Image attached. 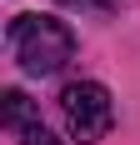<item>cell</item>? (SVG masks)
I'll return each instance as SVG.
<instances>
[{
    "label": "cell",
    "mask_w": 140,
    "mask_h": 145,
    "mask_svg": "<svg viewBox=\"0 0 140 145\" xmlns=\"http://www.w3.org/2000/svg\"><path fill=\"white\" fill-rule=\"evenodd\" d=\"M10 45H15V60L30 75H55L75 55V35L55 15H15L10 20Z\"/></svg>",
    "instance_id": "cell-1"
},
{
    "label": "cell",
    "mask_w": 140,
    "mask_h": 145,
    "mask_svg": "<svg viewBox=\"0 0 140 145\" xmlns=\"http://www.w3.org/2000/svg\"><path fill=\"white\" fill-rule=\"evenodd\" d=\"M60 105H65V125H70V135H75V140H100V135L115 125L110 90L95 85V80H75V85H65Z\"/></svg>",
    "instance_id": "cell-2"
},
{
    "label": "cell",
    "mask_w": 140,
    "mask_h": 145,
    "mask_svg": "<svg viewBox=\"0 0 140 145\" xmlns=\"http://www.w3.org/2000/svg\"><path fill=\"white\" fill-rule=\"evenodd\" d=\"M5 100V125H15V130H25V125H35V105L20 95V90H5L0 95Z\"/></svg>",
    "instance_id": "cell-3"
},
{
    "label": "cell",
    "mask_w": 140,
    "mask_h": 145,
    "mask_svg": "<svg viewBox=\"0 0 140 145\" xmlns=\"http://www.w3.org/2000/svg\"><path fill=\"white\" fill-rule=\"evenodd\" d=\"M20 140H25V145H60L55 135H50V130L40 125V120H35V125H25V130H20Z\"/></svg>",
    "instance_id": "cell-4"
},
{
    "label": "cell",
    "mask_w": 140,
    "mask_h": 145,
    "mask_svg": "<svg viewBox=\"0 0 140 145\" xmlns=\"http://www.w3.org/2000/svg\"><path fill=\"white\" fill-rule=\"evenodd\" d=\"M60 5H80V0H60Z\"/></svg>",
    "instance_id": "cell-5"
},
{
    "label": "cell",
    "mask_w": 140,
    "mask_h": 145,
    "mask_svg": "<svg viewBox=\"0 0 140 145\" xmlns=\"http://www.w3.org/2000/svg\"><path fill=\"white\" fill-rule=\"evenodd\" d=\"M100 5H110V0H100Z\"/></svg>",
    "instance_id": "cell-6"
}]
</instances>
